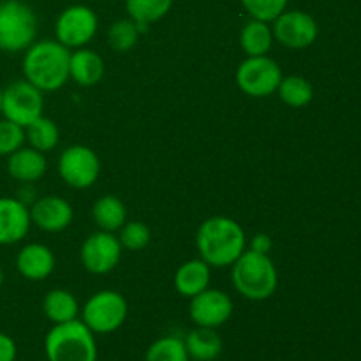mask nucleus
I'll return each instance as SVG.
<instances>
[{"label": "nucleus", "mask_w": 361, "mask_h": 361, "mask_svg": "<svg viewBox=\"0 0 361 361\" xmlns=\"http://www.w3.org/2000/svg\"><path fill=\"white\" fill-rule=\"evenodd\" d=\"M196 249L210 268H229L247 249V235L235 219L215 215L200 224Z\"/></svg>", "instance_id": "1"}, {"label": "nucleus", "mask_w": 361, "mask_h": 361, "mask_svg": "<svg viewBox=\"0 0 361 361\" xmlns=\"http://www.w3.org/2000/svg\"><path fill=\"white\" fill-rule=\"evenodd\" d=\"M71 49L56 39H39L23 53V78L41 92H56L69 81Z\"/></svg>", "instance_id": "2"}, {"label": "nucleus", "mask_w": 361, "mask_h": 361, "mask_svg": "<svg viewBox=\"0 0 361 361\" xmlns=\"http://www.w3.org/2000/svg\"><path fill=\"white\" fill-rule=\"evenodd\" d=\"M231 284L242 298L264 302L277 293L279 271L270 254L245 252L231 264Z\"/></svg>", "instance_id": "3"}, {"label": "nucleus", "mask_w": 361, "mask_h": 361, "mask_svg": "<svg viewBox=\"0 0 361 361\" xmlns=\"http://www.w3.org/2000/svg\"><path fill=\"white\" fill-rule=\"evenodd\" d=\"M48 361H97L95 335L81 319L53 324L44 337Z\"/></svg>", "instance_id": "4"}, {"label": "nucleus", "mask_w": 361, "mask_h": 361, "mask_svg": "<svg viewBox=\"0 0 361 361\" xmlns=\"http://www.w3.org/2000/svg\"><path fill=\"white\" fill-rule=\"evenodd\" d=\"M37 14L23 0H0V51H25L37 41Z\"/></svg>", "instance_id": "5"}, {"label": "nucleus", "mask_w": 361, "mask_h": 361, "mask_svg": "<svg viewBox=\"0 0 361 361\" xmlns=\"http://www.w3.org/2000/svg\"><path fill=\"white\" fill-rule=\"evenodd\" d=\"M129 305L115 289H102L92 295L81 307V321L94 335H109L127 321Z\"/></svg>", "instance_id": "6"}, {"label": "nucleus", "mask_w": 361, "mask_h": 361, "mask_svg": "<svg viewBox=\"0 0 361 361\" xmlns=\"http://www.w3.org/2000/svg\"><path fill=\"white\" fill-rule=\"evenodd\" d=\"M282 76L281 66L271 56H245L236 67L235 81L240 92L249 97L264 99L277 92Z\"/></svg>", "instance_id": "7"}, {"label": "nucleus", "mask_w": 361, "mask_h": 361, "mask_svg": "<svg viewBox=\"0 0 361 361\" xmlns=\"http://www.w3.org/2000/svg\"><path fill=\"white\" fill-rule=\"evenodd\" d=\"M44 111V92L23 80H14L4 88L2 116L25 129L28 123L42 116Z\"/></svg>", "instance_id": "8"}, {"label": "nucleus", "mask_w": 361, "mask_h": 361, "mask_svg": "<svg viewBox=\"0 0 361 361\" xmlns=\"http://www.w3.org/2000/svg\"><path fill=\"white\" fill-rule=\"evenodd\" d=\"M99 28V18L92 7L74 4L66 7L55 21V39L69 49L90 44Z\"/></svg>", "instance_id": "9"}, {"label": "nucleus", "mask_w": 361, "mask_h": 361, "mask_svg": "<svg viewBox=\"0 0 361 361\" xmlns=\"http://www.w3.org/2000/svg\"><path fill=\"white\" fill-rule=\"evenodd\" d=\"M56 169L66 185L83 190L99 180L101 161L99 155L87 145H71L60 154Z\"/></svg>", "instance_id": "10"}, {"label": "nucleus", "mask_w": 361, "mask_h": 361, "mask_svg": "<svg viewBox=\"0 0 361 361\" xmlns=\"http://www.w3.org/2000/svg\"><path fill=\"white\" fill-rule=\"evenodd\" d=\"M270 25L275 41L289 49L309 48L319 35V25L312 14L300 9H286Z\"/></svg>", "instance_id": "11"}, {"label": "nucleus", "mask_w": 361, "mask_h": 361, "mask_svg": "<svg viewBox=\"0 0 361 361\" xmlns=\"http://www.w3.org/2000/svg\"><path fill=\"white\" fill-rule=\"evenodd\" d=\"M123 247L118 236L109 231L92 233L80 249V259L92 275H106L118 267Z\"/></svg>", "instance_id": "12"}, {"label": "nucleus", "mask_w": 361, "mask_h": 361, "mask_svg": "<svg viewBox=\"0 0 361 361\" xmlns=\"http://www.w3.org/2000/svg\"><path fill=\"white\" fill-rule=\"evenodd\" d=\"M235 312V303L228 293L221 289L208 288L190 298L189 317L196 326L201 328H221L231 319Z\"/></svg>", "instance_id": "13"}, {"label": "nucleus", "mask_w": 361, "mask_h": 361, "mask_svg": "<svg viewBox=\"0 0 361 361\" xmlns=\"http://www.w3.org/2000/svg\"><path fill=\"white\" fill-rule=\"evenodd\" d=\"M32 226L44 233H60L73 224V204L62 196H41L34 201L30 208Z\"/></svg>", "instance_id": "14"}, {"label": "nucleus", "mask_w": 361, "mask_h": 361, "mask_svg": "<svg viewBox=\"0 0 361 361\" xmlns=\"http://www.w3.org/2000/svg\"><path fill=\"white\" fill-rule=\"evenodd\" d=\"M32 228L30 212L18 197H0V245L23 242Z\"/></svg>", "instance_id": "15"}, {"label": "nucleus", "mask_w": 361, "mask_h": 361, "mask_svg": "<svg viewBox=\"0 0 361 361\" xmlns=\"http://www.w3.org/2000/svg\"><path fill=\"white\" fill-rule=\"evenodd\" d=\"M55 267V254L44 243H27L16 254L18 274L30 282L46 281L53 274Z\"/></svg>", "instance_id": "16"}, {"label": "nucleus", "mask_w": 361, "mask_h": 361, "mask_svg": "<svg viewBox=\"0 0 361 361\" xmlns=\"http://www.w3.org/2000/svg\"><path fill=\"white\" fill-rule=\"evenodd\" d=\"M48 171L46 154L32 147L18 148L7 157V173L18 183H35Z\"/></svg>", "instance_id": "17"}, {"label": "nucleus", "mask_w": 361, "mask_h": 361, "mask_svg": "<svg viewBox=\"0 0 361 361\" xmlns=\"http://www.w3.org/2000/svg\"><path fill=\"white\" fill-rule=\"evenodd\" d=\"M212 281V268L204 263L201 257L196 259H187L185 263L180 264L173 277V286L175 291L183 298H194L201 291L210 288Z\"/></svg>", "instance_id": "18"}, {"label": "nucleus", "mask_w": 361, "mask_h": 361, "mask_svg": "<svg viewBox=\"0 0 361 361\" xmlns=\"http://www.w3.org/2000/svg\"><path fill=\"white\" fill-rule=\"evenodd\" d=\"M104 60L90 48H78L71 51L69 80L80 87H95L104 78Z\"/></svg>", "instance_id": "19"}, {"label": "nucleus", "mask_w": 361, "mask_h": 361, "mask_svg": "<svg viewBox=\"0 0 361 361\" xmlns=\"http://www.w3.org/2000/svg\"><path fill=\"white\" fill-rule=\"evenodd\" d=\"M190 361H215L222 355L224 342L215 328L196 326L183 338Z\"/></svg>", "instance_id": "20"}, {"label": "nucleus", "mask_w": 361, "mask_h": 361, "mask_svg": "<svg viewBox=\"0 0 361 361\" xmlns=\"http://www.w3.org/2000/svg\"><path fill=\"white\" fill-rule=\"evenodd\" d=\"M42 312L51 324H62L78 319L81 309L73 293L56 288L46 293V296L42 298Z\"/></svg>", "instance_id": "21"}, {"label": "nucleus", "mask_w": 361, "mask_h": 361, "mask_svg": "<svg viewBox=\"0 0 361 361\" xmlns=\"http://www.w3.org/2000/svg\"><path fill=\"white\" fill-rule=\"evenodd\" d=\"M274 42L275 39L271 25L267 21L250 18L240 30V48L245 53V56L268 55Z\"/></svg>", "instance_id": "22"}, {"label": "nucleus", "mask_w": 361, "mask_h": 361, "mask_svg": "<svg viewBox=\"0 0 361 361\" xmlns=\"http://www.w3.org/2000/svg\"><path fill=\"white\" fill-rule=\"evenodd\" d=\"M92 219L101 231L116 233L127 222L126 203L113 194L101 196L92 207Z\"/></svg>", "instance_id": "23"}, {"label": "nucleus", "mask_w": 361, "mask_h": 361, "mask_svg": "<svg viewBox=\"0 0 361 361\" xmlns=\"http://www.w3.org/2000/svg\"><path fill=\"white\" fill-rule=\"evenodd\" d=\"M175 0H126V11L133 21L140 25L141 32L150 25L168 16Z\"/></svg>", "instance_id": "24"}, {"label": "nucleus", "mask_w": 361, "mask_h": 361, "mask_svg": "<svg viewBox=\"0 0 361 361\" xmlns=\"http://www.w3.org/2000/svg\"><path fill=\"white\" fill-rule=\"evenodd\" d=\"M25 140H27L28 147L35 148L42 154H48V152L55 150L60 141L59 126L48 116H39L25 127Z\"/></svg>", "instance_id": "25"}, {"label": "nucleus", "mask_w": 361, "mask_h": 361, "mask_svg": "<svg viewBox=\"0 0 361 361\" xmlns=\"http://www.w3.org/2000/svg\"><path fill=\"white\" fill-rule=\"evenodd\" d=\"M281 101L289 108H305L314 99V87L307 78L300 74L282 76L277 92Z\"/></svg>", "instance_id": "26"}, {"label": "nucleus", "mask_w": 361, "mask_h": 361, "mask_svg": "<svg viewBox=\"0 0 361 361\" xmlns=\"http://www.w3.org/2000/svg\"><path fill=\"white\" fill-rule=\"evenodd\" d=\"M141 35V28L136 21L127 18L113 21L108 30V44L113 51L127 53L137 44Z\"/></svg>", "instance_id": "27"}, {"label": "nucleus", "mask_w": 361, "mask_h": 361, "mask_svg": "<svg viewBox=\"0 0 361 361\" xmlns=\"http://www.w3.org/2000/svg\"><path fill=\"white\" fill-rule=\"evenodd\" d=\"M145 361H190L183 338L166 335L148 345Z\"/></svg>", "instance_id": "28"}, {"label": "nucleus", "mask_w": 361, "mask_h": 361, "mask_svg": "<svg viewBox=\"0 0 361 361\" xmlns=\"http://www.w3.org/2000/svg\"><path fill=\"white\" fill-rule=\"evenodd\" d=\"M118 240L126 250H143L150 245L152 242V229L145 222L140 221H127L122 228L118 229Z\"/></svg>", "instance_id": "29"}, {"label": "nucleus", "mask_w": 361, "mask_h": 361, "mask_svg": "<svg viewBox=\"0 0 361 361\" xmlns=\"http://www.w3.org/2000/svg\"><path fill=\"white\" fill-rule=\"evenodd\" d=\"M288 2L289 0H240L250 18L267 23H271L279 14L284 13L288 9Z\"/></svg>", "instance_id": "30"}, {"label": "nucleus", "mask_w": 361, "mask_h": 361, "mask_svg": "<svg viewBox=\"0 0 361 361\" xmlns=\"http://www.w3.org/2000/svg\"><path fill=\"white\" fill-rule=\"evenodd\" d=\"M25 129L7 118H0V157H9L11 154L25 145Z\"/></svg>", "instance_id": "31"}, {"label": "nucleus", "mask_w": 361, "mask_h": 361, "mask_svg": "<svg viewBox=\"0 0 361 361\" xmlns=\"http://www.w3.org/2000/svg\"><path fill=\"white\" fill-rule=\"evenodd\" d=\"M16 342H14L7 334L0 331V361H16Z\"/></svg>", "instance_id": "32"}, {"label": "nucleus", "mask_w": 361, "mask_h": 361, "mask_svg": "<svg viewBox=\"0 0 361 361\" xmlns=\"http://www.w3.org/2000/svg\"><path fill=\"white\" fill-rule=\"evenodd\" d=\"M271 247H274V242H271V236L267 235V233H256L250 240V250L259 254H270Z\"/></svg>", "instance_id": "33"}, {"label": "nucleus", "mask_w": 361, "mask_h": 361, "mask_svg": "<svg viewBox=\"0 0 361 361\" xmlns=\"http://www.w3.org/2000/svg\"><path fill=\"white\" fill-rule=\"evenodd\" d=\"M4 281H6V274H4L2 267H0V288H2V286H4Z\"/></svg>", "instance_id": "34"}, {"label": "nucleus", "mask_w": 361, "mask_h": 361, "mask_svg": "<svg viewBox=\"0 0 361 361\" xmlns=\"http://www.w3.org/2000/svg\"><path fill=\"white\" fill-rule=\"evenodd\" d=\"M2 94H4V88L0 87V116H2Z\"/></svg>", "instance_id": "35"}]
</instances>
